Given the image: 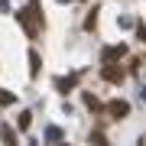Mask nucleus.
Here are the masks:
<instances>
[{
	"mask_svg": "<svg viewBox=\"0 0 146 146\" xmlns=\"http://www.w3.org/2000/svg\"><path fill=\"white\" fill-rule=\"evenodd\" d=\"M0 104H13V94H3V91H0Z\"/></svg>",
	"mask_w": 146,
	"mask_h": 146,
	"instance_id": "nucleus-2",
	"label": "nucleus"
},
{
	"mask_svg": "<svg viewBox=\"0 0 146 146\" xmlns=\"http://www.w3.org/2000/svg\"><path fill=\"white\" fill-rule=\"evenodd\" d=\"M110 110H114V114H120V117H123V114H127V104H123V101H114V104H110Z\"/></svg>",
	"mask_w": 146,
	"mask_h": 146,
	"instance_id": "nucleus-1",
	"label": "nucleus"
}]
</instances>
